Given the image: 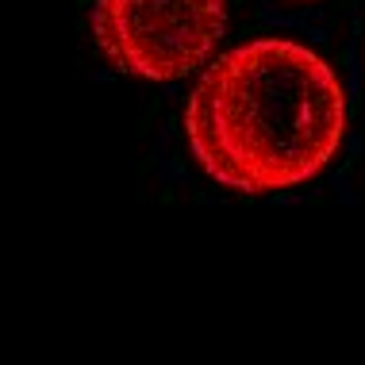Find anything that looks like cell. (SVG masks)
Masks as SVG:
<instances>
[{
    "instance_id": "6da1fadb",
    "label": "cell",
    "mask_w": 365,
    "mask_h": 365,
    "mask_svg": "<svg viewBox=\"0 0 365 365\" xmlns=\"http://www.w3.org/2000/svg\"><path fill=\"white\" fill-rule=\"evenodd\" d=\"M346 93L312 46L265 35L231 46L185 104L189 150L215 185L269 196L308 185L346 139Z\"/></svg>"
},
{
    "instance_id": "7a4b0ae2",
    "label": "cell",
    "mask_w": 365,
    "mask_h": 365,
    "mask_svg": "<svg viewBox=\"0 0 365 365\" xmlns=\"http://www.w3.org/2000/svg\"><path fill=\"white\" fill-rule=\"evenodd\" d=\"M93 35L120 73L170 85L212 62L227 0H96Z\"/></svg>"
},
{
    "instance_id": "3957f363",
    "label": "cell",
    "mask_w": 365,
    "mask_h": 365,
    "mask_svg": "<svg viewBox=\"0 0 365 365\" xmlns=\"http://www.w3.org/2000/svg\"><path fill=\"white\" fill-rule=\"evenodd\" d=\"M300 4H312V0H300Z\"/></svg>"
}]
</instances>
